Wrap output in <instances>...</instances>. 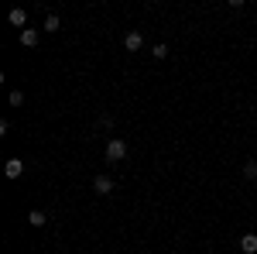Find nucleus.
<instances>
[{"instance_id":"f257e3e1","label":"nucleus","mask_w":257,"mask_h":254,"mask_svg":"<svg viewBox=\"0 0 257 254\" xmlns=\"http://www.w3.org/2000/svg\"><path fill=\"white\" fill-rule=\"evenodd\" d=\"M123 158H127V141L113 137V141L106 144V161H123Z\"/></svg>"},{"instance_id":"f03ea898","label":"nucleus","mask_w":257,"mask_h":254,"mask_svg":"<svg viewBox=\"0 0 257 254\" xmlns=\"http://www.w3.org/2000/svg\"><path fill=\"white\" fill-rule=\"evenodd\" d=\"M4 176H7V179H21V176H24V165H21V158H11V161L4 165Z\"/></svg>"},{"instance_id":"7ed1b4c3","label":"nucleus","mask_w":257,"mask_h":254,"mask_svg":"<svg viewBox=\"0 0 257 254\" xmlns=\"http://www.w3.org/2000/svg\"><path fill=\"white\" fill-rule=\"evenodd\" d=\"M141 45H144L141 31H127V38H123V48H127V52H141Z\"/></svg>"},{"instance_id":"20e7f679","label":"nucleus","mask_w":257,"mask_h":254,"mask_svg":"<svg viewBox=\"0 0 257 254\" xmlns=\"http://www.w3.org/2000/svg\"><path fill=\"white\" fill-rule=\"evenodd\" d=\"M7 21H11L14 28H21V31H24V24H28V11H21V7H14V11L7 14Z\"/></svg>"},{"instance_id":"39448f33","label":"nucleus","mask_w":257,"mask_h":254,"mask_svg":"<svg viewBox=\"0 0 257 254\" xmlns=\"http://www.w3.org/2000/svg\"><path fill=\"white\" fill-rule=\"evenodd\" d=\"M38 31H35V28H24V31H21V45H24V48H35V45H38Z\"/></svg>"},{"instance_id":"423d86ee","label":"nucleus","mask_w":257,"mask_h":254,"mask_svg":"<svg viewBox=\"0 0 257 254\" xmlns=\"http://www.w3.org/2000/svg\"><path fill=\"white\" fill-rule=\"evenodd\" d=\"M93 189H96V193H113V179L110 176H96V182H93Z\"/></svg>"},{"instance_id":"0eeeda50","label":"nucleus","mask_w":257,"mask_h":254,"mask_svg":"<svg viewBox=\"0 0 257 254\" xmlns=\"http://www.w3.org/2000/svg\"><path fill=\"white\" fill-rule=\"evenodd\" d=\"M240 251H243V254H257V237L254 234H243V237H240Z\"/></svg>"},{"instance_id":"6e6552de","label":"nucleus","mask_w":257,"mask_h":254,"mask_svg":"<svg viewBox=\"0 0 257 254\" xmlns=\"http://www.w3.org/2000/svg\"><path fill=\"white\" fill-rule=\"evenodd\" d=\"M28 223H31V227H45V223H48V213H45V210H31V213H28Z\"/></svg>"},{"instance_id":"1a4fd4ad","label":"nucleus","mask_w":257,"mask_h":254,"mask_svg":"<svg viewBox=\"0 0 257 254\" xmlns=\"http://www.w3.org/2000/svg\"><path fill=\"white\" fill-rule=\"evenodd\" d=\"M59 28H62L59 14H48V18H45V31H48V35H52V31H59Z\"/></svg>"},{"instance_id":"9d476101","label":"nucleus","mask_w":257,"mask_h":254,"mask_svg":"<svg viewBox=\"0 0 257 254\" xmlns=\"http://www.w3.org/2000/svg\"><path fill=\"white\" fill-rule=\"evenodd\" d=\"M243 176H247V179H257V158H254V161H247V165H243Z\"/></svg>"},{"instance_id":"9b49d317","label":"nucleus","mask_w":257,"mask_h":254,"mask_svg":"<svg viewBox=\"0 0 257 254\" xmlns=\"http://www.w3.org/2000/svg\"><path fill=\"white\" fill-rule=\"evenodd\" d=\"M21 103H24V93L14 90V93H11V107H21Z\"/></svg>"},{"instance_id":"f8f14e48","label":"nucleus","mask_w":257,"mask_h":254,"mask_svg":"<svg viewBox=\"0 0 257 254\" xmlns=\"http://www.w3.org/2000/svg\"><path fill=\"white\" fill-rule=\"evenodd\" d=\"M155 59H168V45H155Z\"/></svg>"},{"instance_id":"ddd939ff","label":"nucleus","mask_w":257,"mask_h":254,"mask_svg":"<svg viewBox=\"0 0 257 254\" xmlns=\"http://www.w3.org/2000/svg\"><path fill=\"white\" fill-rule=\"evenodd\" d=\"M99 127H103V131H110V127H113V117H110V114H103V117H99Z\"/></svg>"}]
</instances>
